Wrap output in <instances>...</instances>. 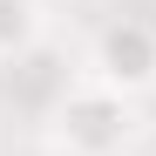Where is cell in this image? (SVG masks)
I'll return each instance as SVG.
<instances>
[{"mask_svg":"<svg viewBox=\"0 0 156 156\" xmlns=\"http://www.w3.org/2000/svg\"><path fill=\"white\" fill-rule=\"evenodd\" d=\"M143 156H156V129H149V136H143Z\"/></svg>","mask_w":156,"mask_h":156,"instance_id":"4","label":"cell"},{"mask_svg":"<svg viewBox=\"0 0 156 156\" xmlns=\"http://www.w3.org/2000/svg\"><path fill=\"white\" fill-rule=\"evenodd\" d=\"M88 68H95L102 88H115V95H129V102L149 95V88H156V27H149V20H109V27L95 34Z\"/></svg>","mask_w":156,"mask_h":156,"instance_id":"2","label":"cell"},{"mask_svg":"<svg viewBox=\"0 0 156 156\" xmlns=\"http://www.w3.org/2000/svg\"><path fill=\"white\" fill-rule=\"evenodd\" d=\"M55 122V143L68 156H122L129 136H136V109H129V95L102 88L95 75L88 82H68V95L48 109Z\"/></svg>","mask_w":156,"mask_h":156,"instance_id":"1","label":"cell"},{"mask_svg":"<svg viewBox=\"0 0 156 156\" xmlns=\"http://www.w3.org/2000/svg\"><path fill=\"white\" fill-rule=\"evenodd\" d=\"M41 0H0V61H20L41 48Z\"/></svg>","mask_w":156,"mask_h":156,"instance_id":"3","label":"cell"}]
</instances>
